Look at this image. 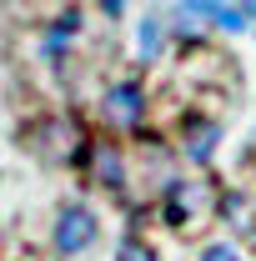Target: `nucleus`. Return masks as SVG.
<instances>
[{"instance_id": "f257e3e1", "label": "nucleus", "mask_w": 256, "mask_h": 261, "mask_svg": "<svg viewBox=\"0 0 256 261\" xmlns=\"http://www.w3.org/2000/svg\"><path fill=\"white\" fill-rule=\"evenodd\" d=\"M96 231H100V221H96L91 206H65L61 221H56V251L61 256H81L96 241Z\"/></svg>"}, {"instance_id": "f03ea898", "label": "nucleus", "mask_w": 256, "mask_h": 261, "mask_svg": "<svg viewBox=\"0 0 256 261\" xmlns=\"http://www.w3.org/2000/svg\"><path fill=\"white\" fill-rule=\"evenodd\" d=\"M100 111H106V121H111V126H136V121L146 116V91H141L136 81H121V86H111V91H106Z\"/></svg>"}, {"instance_id": "7ed1b4c3", "label": "nucleus", "mask_w": 256, "mask_h": 261, "mask_svg": "<svg viewBox=\"0 0 256 261\" xmlns=\"http://www.w3.org/2000/svg\"><path fill=\"white\" fill-rule=\"evenodd\" d=\"M75 126H65V121H45V126H35V151L45 156V161H65L70 151H75Z\"/></svg>"}, {"instance_id": "20e7f679", "label": "nucleus", "mask_w": 256, "mask_h": 261, "mask_svg": "<svg viewBox=\"0 0 256 261\" xmlns=\"http://www.w3.org/2000/svg\"><path fill=\"white\" fill-rule=\"evenodd\" d=\"M96 181H100V186H111V191L126 186V161H121L111 146H96Z\"/></svg>"}, {"instance_id": "39448f33", "label": "nucleus", "mask_w": 256, "mask_h": 261, "mask_svg": "<svg viewBox=\"0 0 256 261\" xmlns=\"http://www.w3.org/2000/svg\"><path fill=\"white\" fill-rule=\"evenodd\" d=\"M216 136H221V126H216V121H201V126L191 130V141H186L191 161H211V156H216Z\"/></svg>"}, {"instance_id": "423d86ee", "label": "nucleus", "mask_w": 256, "mask_h": 261, "mask_svg": "<svg viewBox=\"0 0 256 261\" xmlns=\"http://www.w3.org/2000/svg\"><path fill=\"white\" fill-rule=\"evenodd\" d=\"M136 45H141L146 61H156L161 45H166V20H161V15H146V20H141V35H136Z\"/></svg>"}, {"instance_id": "0eeeda50", "label": "nucleus", "mask_w": 256, "mask_h": 261, "mask_svg": "<svg viewBox=\"0 0 256 261\" xmlns=\"http://www.w3.org/2000/svg\"><path fill=\"white\" fill-rule=\"evenodd\" d=\"M81 31V10H70V15H61L50 31H45V56H61V45L70 40V35Z\"/></svg>"}, {"instance_id": "6e6552de", "label": "nucleus", "mask_w": 256, "mask_h": 261, "mask_svg": "<svg viewBox=\"0 0 256 261\" xmlns=\"http://www.w3.org/2000/svg\"><path fill=\"white\" fill-rule=\"evenodd\" d=\"M191 206H196V191L186 186V181H171V211H176V216H186Z\"/></svg>"}, {"instance_id": "1a4fd4ad", "label": "nucleus", "mask_w": 256, "mask_h": 261, "mask_svg": "<svg viewBox=\"0 0 256 261\" xmlns=\"http://www.w3.org/2000/svg\"><path fill=\"white\" fill-rule=\"evenodd\" d=\"M116 261H156V256H151V246H141L136 236H126V241L116 246Z\"/></svg>"}, {"instance_id": "9d476101", "label": "nucleus", "mask_w": 256, "mask_h": 261, "mask_svg": "<svg viewBox=\"0 0 256 261\" xmlns=\"http://www.w3.org/2000/svg\"><path fill=\"white\" fill-rule=\"evenodd\" d=\"M201 261H236V251L221 241V246H206V256H201Z\"/></svg>"}]
</instances>
